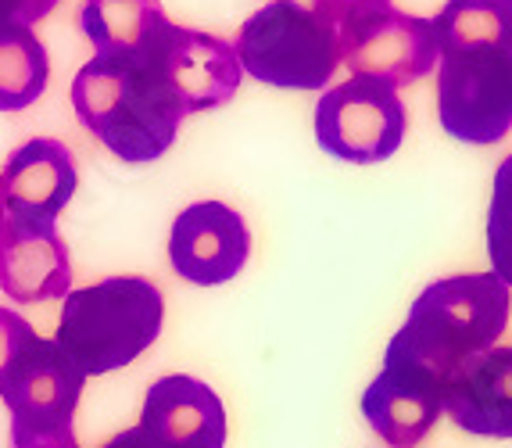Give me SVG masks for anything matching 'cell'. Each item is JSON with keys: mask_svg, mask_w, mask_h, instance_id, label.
<instances>
[{"mask_svg": "<svg viewBox=\"0 0 512 448\" xmlns=\"http://www.w3.org/2000/svg\"><path fill=\"white\" fill-rule=\"evenodd\" d=\"M512 291L495 273L441 276L419 291L402 330L387 341V359H405L441 384L491 352L509 330Z\"/></svg>", "mask_w": 512, "mask_h": 448, "instance_id": "cell-1", "label": "cell"}, {"mask_svg": "<svg viewBox=\"0 0 512 448\" xmlns=\"http://www.w3.org/2000/svg\"><path fill=\"white\" fill-rule=\"evenodd\" d=\"M72 108L111 155L133 165L158 162L187 119L147 61L90 58L72 79Z\"/></svg>", "mask_w": 512, "mask_h": 448, "instance_id": "cell-2", "label": "cell"}, {"mask_svg": "<svg viewBox=\"0 0 512 448\" xmlns=\"http://www.w3.org/2000/svg\"><path fill=\"white\" fill-rule=\"evenodd\" d=\"M165 323L162 287L147 276H108L65 294L54 345L83 377H104L137 362Z\"/></svg>", "mask_w": 512, "mask_h": 448, "instance_id": "cell-3", "label": "cell"}, {"mask_svg": "<svg viewBox=\"0 0 512 448\" xmlns=\"http://www.w3.org/2000/svg\"><path fill=\"white\" fill-rule=\"evenodd\" d=\"M240 69L276 90H326L341 69V36L298 0H269L240 26Z\"/></svg>", "mask_w": 512, "mask_h": 448, "instance_id": "cell-4", "label": "cell"}, {"mask_svg": "<svg viewBox=\"0 0 512 448\" xmlns=\"http://www.w3.org/2000/svg\"><path fill=\"white\" fill-rule=\"evenodd\" d=\"M437 119L459 144L495 147L512 133V54L448 51L437 61Z\"/></svg>", "mask_w": 512, "mask_h": 448, "instance_id": "cell-5", "label": "cell"}, {"mask_svg": "<svg viewBox=\"0 0 512 448\" xmlns=\"http://www.w3.org/2000/svg\"><path fill=\"white\" fill-rule=\"evenodd\" d=\"M405 104L394 87L366 76L337 83L316 101V140L330 158L376 165L398 155L405 140Z\"/></svg>", "mask_w": 512, "mask_h": 448, "instance_id": "cell-6", "label": "cell"}, {"mask_svg": "<svg viewBox=\"0 0 512 448\" xmlns=\"http://www.w3.org/2000/svg\"><path fill=\"white\" fill-rule=\"evenodd\" d=\"M144 61L162 79L172 101L183 108V115L222 108L226 101H233L244 79L233 44H226L222 36L172 26V22Z\"/></svg>", "mask_w": 512, "mask_h": 448, "instance_id": "cell-7", "label": "cell"}, {"mask_svg": "<svg viewBox=\"0 0 512 448\" xmlns=\"http://www.w3.org/2000/svg\"><path fill=\"white\" fill-rule=\"evenodd\" d=\"M341 61L351 76H366L387 87H409L437 69L434 22L423 15H409L391 4L387 11H376L366 22L341 33Z\"/></svg>", "mask_w": 512, "mask_h": 448, "instance_id": "cell-8", "label": "cell"}, {"mask_svg": "<svg viewBox=\"0 0 512 448\" xmlns=\"http://www.w3.org/2000/svg\"><path fill=\"white\" fill-rule=\"evenodd\" d=\"M251 259V230L237 208L197 201L176 216L169 233V262L176 276L197 287L230 284Z\"/></svg>", "mask_w": 512, "mask_h": 448, "instance_id": "cell-9", "label": "cell"}, {"mask_svg": "<svg viewBox=\"0 0 512 448\" xmlns=\"http://www.w3.org/2000/svg\"><path fill=\"white\" fill-rule=\"evenodd\" d=\"M83 384L86 377L76 362L51 337L36 334L0 380V398L8 405L11 427H72Z\"/></svg>", "mask_w": 512, "mask_h": 448, "instance_id": "cell-10", "label": "cell"}, {"mask_svg": "<svg viewBox=\"0 0 512 448\" xmlns=\"http://www.w3.org/2000/svg\"><path fill=\"white\" fill-rule=\"evenodd\" d=\"M444 413V384L405 359H387L362 391V416L391 448H412Z\"/></svg>", "mask_w": 512, "mask_h": 448, "instance_id": "cell-11", "label": "cell"}, {"mask_svg": "<svg viewBox=\"0 0 512 448\" xmlns=\"http://www.w3.org/2000/svg\"><path fill=\"white\" fill-rule=\"evenodd\" d=\"M0 291L18 305L54 302L72 291V259L54 223L4 216L0 223Z\"/></svg>", "mask_w": 512, "mask_h": 448, "instance_id": "cell-12", "label": "cell"}, {"mask_svg": "<svg viewBox=\"0 0 512 448\" xmlns=\"http://www.w3.org/2000/svg\"><path fill=\"white\" fill-rule=\"evenodd\" d=\"M79 187L76 158L61 140H26L0 169V201L4 212L29 223H58Z\"/></svg>", "mask_w": 512, "mask_h": 448, "instance_id": "cell-13", "label": "cell"}, {"mask_svg": "<svg viewBox=\"0 0 512 448\" xmlns=\"http://www.w3.org/2000/svg\"><path fill=\"white\" fill-rule=\"evenodd\" d=\"M140 427L165 448H226V409L205 380L187 373L158 377L147 388Z\"/></svg>", "mask_w": 512, "mask_h": 448, "instance_id": "cell-14", "label": "cell"}, {"mask_svg": "<svg viewBox=\"0 0 512 448\" xmlns=\"http://www.w3.org/2000/svg\"><path fill=\"white\" fill-rule=\"evenodd\" d=\"M444 413L477 438H512V345L466 362L444 384Z\"/></svg>", "mask_w": 512, "mask_h": 448, "instance_id": "cell-15", "label": "cell"}, {"mask_svg": "<svg viewBox=\"0 0 512 448\" xmlns=\"http://www.w3.org/2000/svg\"><path fill=\"white\" fill-rule=\"evenodd\" d=\"M79 29L94 47V58L144 61L169 29L162 0H83Z\"/></svg>", "mask_w": 512, "mask_h": 448, "instance_id": "cell-16", "label": "cell"}, {"mask_svg": "<svg viewBox=\"0 0 512 448\" xmlns=\"http://www.w3.org/2000/svg\"><path fill=\"white\" fill-rule=\"evenodd\" d=\"M434 22L437 51L495 47L512 54V0H448Z\"/></svg>", "mask_w": 512, "mask_h": 448, "instance_id": "cell-17", "label": "cell"}, {"mask_svg": "<svg viewBox=\"0 0 512 448\" xmlns=\"http://www.w3.org/2000/svg\"><path fill=\"white\" fill-rule=\"evenodd\" d=\"M51 79L43 40L26 26L0 29V112H22L36 104Z\"/></svg>", "mask_w": 512, "mask_h": 448, "instance_id": "cell-18", "label": "cell"}, {"mask_svg": "<svg viewBox=\"0 0 512 448\" xmlns=\"http://www.w3.org/2000/svg\"><path fill=\"white\" fill-rule=\"evenodd\" d=\"M487 259L491 273L512 291V155H505L491 183L487 205Z\"/></svg>", "mask_w": 512, "mask_h": 448, "instance_id": "cell-19", "label": "cell"}, {"mask_svg": "<svg viewBox=\"0 0 512 448\" xmlns=\"http://www.w3.org/2000/svg\"><path fill=\"white\" fill-rule=\"evenodd\" d=\"M387 8H391V0H312V11L323 15L326 22L337 29V36H341L344 29L366 22L376 11H387Z\"/></svg>", "mask_w": 512, "mask_h": 448, "instance_id": "cell-20", "label": "cell"}, {"mask_svg": "<svg viewBox=\"0 0 512 448\" xmlns=\"http://www.w3.org/2000/svg\"><path fill=\"white\" fill-rule=\"evenodd\" d=\"M36 330L29 327L26 316H18L11 309H0V380L8 377V370L15 366V359L33 345Z\"/></svg>", "mask_w": 512, "mask_h": 448, "instance_id": "cell-21", "label": "cell"}, {"mask_svg": "<svg viewBox=\"0 0 512 448\" xmlns=\"http://www.w3.org/2000/svg\"><path fill=\"white\" fill-rule=\"evenodd\" d=\"M11 448H79L72 427H11Z\"/></svg>", "mask_w": 512, "mask_h": 448, "instance_id": "cell-22", "label": "cell"}, {"mask_svg": "<svg viewBox=\"0 0 512 448\" xmlns=\"http://www.w3.org/2000/svg\"><path fill=\"white\" fill-rule=\"evenodd\" d=\"M58 4L61 0H0V29H8V26L33 29L36 22H43Z\"/></svg>", "mask_w": 512, "mask_h": 448, "instance_id": "cell-23", "label": "cell"}, {"mask_svg": "<svg viewBox=\"0 0 512 448\" xmlns=\"http://www.w3.org/2000/svg\"><path fill=\"white\" fill-rule=\"evenodd\" d=\"M101 448H165V445L137 423V427H126V431H119L115 438H108Z\"/></svg>", "mask_w": 512, "mask_h": 448, "instance_id": "cell-24", "label": "cell"}, {"mask_svg": "<svg viewBox=\"0 0 512 448\" xmlns=\"http://www.w3.org/2000/svg\"><path fill=\"white\" fill-rule=\"evenodd\" d=\"M4 216H8V212H4V201H0V223H4Z\"/></svg>", "mask_w": 512, "mask_h": 448, "instance_id": "cell-25", "label": "cell"}]
</instances>
